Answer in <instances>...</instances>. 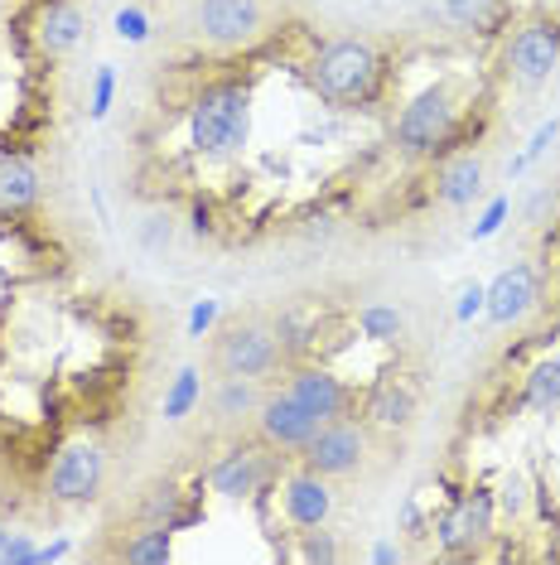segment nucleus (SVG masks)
Segmentation results:
<instances>
[{"mask_svg":"<svg viewBox=\"0 0 560 565\" xmlns=\"http://www.w3.org/2000/svg\"><path fill=\"white\" fill-rule=\"evenodd\" d=\"M257 435L266 445L276 449V455H300L304 445H310V435L324 426L320 416H310L295 396H290L286 387H266V396H261V406H257Z\"/></svg>","mask_w":560,"mask_h":565,"instance_id":"9b49d317","label":"nucleus"},{"mask_svg":"<svg viewBox=\"0 0 560 565\" xmlns=\"http://www.w3.org/2000/svg\"><path fill=\"white\" fill-rule=\"evenodd\" d=\"M261 396H266V382H257V377H218L213 416H218L223 426H247V420H257Z\"/></svg>","mask_w":560,"mask_h":565,"instance_id":"aec40b11","label":"nucleus"},{"mask_svg":"<svg viewBox=\"0 0 560 565\" xmlns=\"http://www.w3.org/2000/svg\"><path fill=\"white\" fill-rule=\"evenodd\" d=\"M358 333L367 343H397L406 333V315L397 310V305L373 300V305H363V310H358Z\"/></svg>","mask_w":560,"mask_h":565,"instance_id":"b1692460","label":"nucleus"},{"mask_svg":"<svg viewBox=\"0 0 560 565\" xmlns=\"http://www.w3.org/2000/svg\"><path fill=\"white\" fill-rule=\"evenodd\" d=\"M184 498L189 493L180 483H170V479L155 483V488H146V498H140V522H164V526H170V518L184 508Z\"/></svg>","mask_w":560,"mask_h":565,"instance_id":"a878e982","label":"nucleus"},{"mask_svg":"<svg viewBox=\"0 0 560 565\" xmlns=\"http://www.w3.org/2000/svg\"><path fill=\"white\" fill-rule=\"evenodd\" d=\"M391 140L411 160H444L469 146V107H460L450 83H435L401 107L397 126H391Z\"/></svg>","mask_w":560,"mask_h":565,"instance_id":"7ed1b4c3","label":"nucleus"},{"mask_svg":"<svg viewBox=\"0 0 560 565\" xmlns=\"http://www.w3.org/2000/svg\"><path fill=\"white\" fill-rule=\"evenodd\" d=\"M111 30H117L121 44H146V40H150V15H146L140 6H126V10H117Z\"/></svg>","mask_w":560,"mask_h":565,"instance_id":"7c9ffc66","label":"nucleus"},{"mask_svg":"<svg viewBox=\"0 0 560 565\" xmlns=\"http://www.w3.org/2000/svg\"><path fill=\"white\" fill-rule=\"evenodd\" d=\"M444 20L460 34H474V40H498L513 20V6L507 0H440Z\"/></svg>","mask_w":560,"mask_h":565,"instance_id":"a211bd4d","label":"nucleus"},{"mask_svg":"<svg viewBox=\"0 0 560 565\" xmlns=\"http://www.w3.org/2000/svg\"><path fill=\"white\" fill-rule=\"evenodd\" d=\"M170 556H174V532L164 522H146L131 542L121 546V561H131V565H164Z\"/></svg>","mask_w":560,"mask_h":565,"instance_id":"5701e85b","label":"nucleus"},{"mask_svg":"<svg viewBox=\"0 0 560 565\" xmlns=\"http://www.w3.org/2000/svg\"><path fill=\"white\" fill-rule=\"evenodd\" d=\"M363 459H367V426L358 416L324 420V426L310 435V445L300 449V465L324 473V479H348V473L363 469Z\"/></svg>","mask_w":560,"mask_h":565,"instance_id":"1a4fd4ad","label":"nucleus"},{"mask_svg":"<svg viewBox=\"0 0 560 565\" xmlns=\"http://www.w3.org/2000/svg\"><path fill=\"white\" fill-rule=\"evenodd\" d=\"M198 402H203V377H198V367H180V372L170 377V387H164V420L194 416Z\"/></svg>","mask_w":560,"mask_h":565,"instance_id":"393cba45","label":"nucleus"},{"mask_svg":"<svg viewBox=\"0 0 560 565\" xmlns=\"http://www.w3.org/2000/svg\"><path fill=\"white\" fill-rule=\"evenodd\" d=\"M517 402H521V411H531V416H556L560 411V358H541V363L527 367Z\"/></svg>","mask_w":560,"mask_h":565,"instance_id":"412c9836","label":"nucleus"},{"mask_svg":"<svg viewBox=\"0 0 560 565\" xmlns=\"http://www.w3.org/2000/svg\"><path fill=\"white\" fill-rule=\"evenodd\" d=\"M34 556H40V546H34L30 536H20V532H10V542L0 546V561L6 565H34Z\"/></svg>","mask_w":560,"mask_h":565,"instance_id":"f704fd0d","label":"nucleus"},{"mask_svg":"<svg viewBox=\"0 0 560 565\" xmlns=\"http://www.w3.org/2000/svg\"><path fill=\"white\" fill-rule=\"evenodd\" d=\"M430 536L444 556H478L498 536V493L488 483L450 493V503L430 518Z\"/></svg>","mask_w":560,"mask_h":565,"instance_id":"20e7f679","label":"nucleus"},{"mask_svg":"<svg viewBox=\"0 0 560 565\" xmlns=\"http://www.w3.org/2000/svg\"><path fill=\"white\" fill-rule=\"evenodd\" d=\"M329 512H334V493H329V479L314 469H295L280 479V518H286L295 532H310V526H324Z\"/></svg>","mask_w":560,"mask_h":565,"instance_id":"4468645a","label":"nucleus"},{"mask_svg":"<svg viewBox=\"0 0 560 565\" xmlns=\"http://www.w3.org/2000/svg\"><path fill=\"white\" fill-rule=\"evenodd\" d=\"M111 102H117V73H111V63H101V68L93 73V102H87V117L107 121Z\"/></svg>","mask_w":560,"mask_h":565,"instance_id":"c756f323","label":"nucleus"},{"mask_svg":"<svg viewBox=\"0 0 560 565\" xmlns=\"http://www.w3.org/2000/svg\"><path fill=\"white\" fill-rule=\"evenodd\" d=\"M286 392L320 420H343V416H358V392L329 372L320 363H290V377H286Z\"/></svg>","mask_w":560,"mask_h":565,"instance_id":"ddd939ff","label":"nucleus"},{"mask_svg":"<svg viewBox=\"0 0 560 565\" xmlns=\"http://www.w3.org/2000/svg\"><path fill=\"white\" fill-rule=\"evenodd\" d=\"M478 315H483V286L478 280H469V286L460 290V305H454V319L469 324V319H478Z\"/></svg>","mask_w":560,"mask_h":565,"instance_id":"c9c22d12","label":"nucleus"},{"mask_svg":"<svg viewBox=\"0 0 560 565\" xmlns=\"http://www.w3.org/2000/svg\"><path fill=\"white\" fill-rule=\"evenodd\" d=\"M560 63V20L531 15L503 40V73L517 87H541Z\"/></svg>","mask_w":560,"mask_h":565,"instance_id":"6e6552de","label":"nucleus"},{"mask_svg":"<svg viewBox=\"0 0 560 565\" xmlns=\"http://www.w3.org/2000/svg\"><path fill=\"white\" fill-rule=\"evenodd\" d=\"M551 542H556V546H551V556H560V512L551 518Z\"/></svg>","mask_w":560,"mask_h":565,"instance_id":"a19ab883","label":"nucleus"},{"mask_svg":"<svg viewBox=\"0 0 560 565\" xmlns=\"http://www.w3.org/2000/svg\"><path fill=\"white\" fill-rule=\"evenodd\" d=\"M483 189V156L478 150H454V156L440 160L435 170V199L444 203V209H469V203L478 199Z\"/></svg>","mask_w":560,"mask_h":565,"instance_id":"f3484780","label":"nucleus"},{"mask_svg":"<svg viewBox=\"0 0 560 565\" xmlns=\"http://www.w3.org/2000/svg\"><path fill=\"white\" fill-rule=\"evenodd\" d=\"M556 213H560V189H537L521 217H527V227H546Z\"/></svg>","mask_w":560,"mask_h":565,"instance_id":"473e14b6","label":"nucleus"},{"mask_svg":"<svg viewBox=\"0 0 560 565\" xmlns=\"http://www.w3.org/2000/svg\"><path fill=\"white\" fill-rule=\"evenodd\" d=\"M537 305H541V271L531 262L503 266V271L483 286V315H488V324H498V329L521 324Z\"/></svg>","mask_w":560,"mask_h":565,"instance_id":"f8f14e48","label":"nucleus"},{"mask_svg":"<svg viewBox=\"0 0 560 565\" xmlns=\"http://www.w3.org/2000/svg\"><path fill=\"white\" fill-rule=\"evenodd\" d=\"M218 315H223V305H218V300H198L194 310H189L184 333H189V339H208L213 324H218Z\"/></svg>","mask_w":560,"mask_h":565,"instance_id":"72a5a7b5","label":"nucleus"},{"mask_svg":"<svg viewBox=\"0 0 560 565\" xmlns=\"http://www.w3.org/2000/svg\"><path fill=\"white\" fill-rule=\"evenodd\" d=\"M420 411V392L406 377H381L363 396V426L373 430H406Z\"/></svg>","mask_w":560,"mask_h":565,"instance_id":"2eb2a0df","label":"nucleus"},{"mask_svg":"<svg viewBox=\"0 0 560 565\" xmlns=\"http://www.w3.org/2000/svg\"><path fill=\"white\" fill-rule=\"evenodd\" d=\"M194 233H198V237H203V233H213V213L203 209V203L194 209Z\"/></svg>","mask_w":560,"mask_h":565,"instance_id":"ea45409f","label":"nucleus"},{"mask_svg":"<svg viewBox=\"0 0 560 565\" xmlns=\"http://www.w3.org/2000/svg\"><path fill=\"white\" fill-rule=\"evenodd\" d=\"M556 136H560V117H551V121H541L537 131H531V140H527V150H521V156H513V174H527L531 164H537L546 150L556 146Z\"/></svg>","mask_w":560,"mask_h":565,"instance_id":"cd10ccee","label":"nucleus"},{"mask_svg":"<svg viewBox=\"0 0 560 565\" xmlns=\"http://www.w3.org/2000/svg\"><path fill=\"white\" fill-rule=\"evenodd\" d=\"M83 34H87V15L73 0H49L40 20H34V44H40L44 58H68L83 44Z\"/></svg>","mask_w":560,"mask_h":565,"instance_id":"dca6fc26","label":"nucleus"},{"mask_svg":"<svg viewBox=\"0 0 560 565\" xmlns=\"http://www.w3.org/2000/svg\"><path fill=\"white\" fill-rule=\"evenodd\" d=\"M251 140V87L241 78H213L189 102V146L203 160H237Z\"/></svg>","mask_w":560,"mask_h":565,"instance_id":"f03ea898","label":"nucleus"},{"mask_svg":"<svg viewBox=\"0 0 560 565\" xmlns=\"http://www.w3.org/2000/svg\"><path fill=\"white\" fill-rule=\"evenodd\" d=\"M107 483V449L97 440L63 445L49 465V498L54 503H93Z\"/></svg>","mask_w":560,"mask_h":565,"instance_id":"9d476101","label":"nucleus"},{"mask_svg":"<svg viewBox=\"0 0 560 565\" xmlns=\"http://www.w3.org/2000/svg\"><path fill=\"white\" fill-rule=\"evenodd\" d=\"M40 203V170L20 156L0 160V217H24Z\"/></svg>","mask_w":560,"mask_h":565,"instance_id":"6ab92c4d","label":"nucleus"},{"mask_svg":"<svg viewBox=\"0 0 560 565\" xmlns=\"http://www.w3.org/2000/svg\"><path fill=\"white\" fill-rule=\"evenodd\" d=\"M401 556H406V551H401L397 542H377V546H373V561H377V565H397Z\"/></svg>","mask_w":560,"mask_h":565,"instance_id":"58836bf2","label":"nucleus"},{"mask_svg":"<svg viewBox=\"0 0 560 565\" xmlns=\"http://www.w3.org/2000/svg\"><path fill=\"white\" fill-rule=\"evenodd\" d=\"M280 479V465H276V449L261 440H237L227 455L213 459L208 469V488L218 498H233V503H251V498H261L266 488Z\"/></svg>","mask_w":560,"mask_h":565,"instance_id":"0eeeda50","label":"nucleus"},{"mask_svg":"<svg viewBox=\"0 0 560 565\" xmlns=\"http://www.w3.org/2000/svg\"><path fill=\"white\" fill-rule=\"evenodd\" d=\"M401 526H406V536H411V542H420V536H430V518L420 512L416 498H406V508H401Z\"/></svg>","mask_w":560,"mask_h":565,"instance_id":"e433bc0d","label":"nucleus"},{"mask_svg":"<svg viewBox=\"0 0 560 565\" xmlns=\"http://www.w3.org/2000/svg\"><path fill=\"white\" fill-rule=\"evenodd\" d=\"M10 542V532H6V526H0V546H6Z\"/></svg>","mask_w":560,"mask_h":565,"instance_id":"79ce46f5","label":"nucleus"},{"mask_svg":"<svg viewBox=\"0 0 560 565\" xmlns=\"http://www.w3.org/2000/svg\"><path fill=\"white\" fill-rule=\"evenodd\" d=\"M507 217H513V199H507V194L488 199V209L478 213V223L469 227V237H474V242H488V237H498L503 227H507Z\"/></svg>","mask_w":560,"mask_h":565,"instance_id":"c85d7f7f","label":"nucleus"},{"mask_svg":"<svg viewBox=\"0 0 560 565\" xmlns=\"http://www.w3.org/2000/svg\"><path fill=\"white\" fill-rule=\"evenodd\" d=\"M73 551V542L68 536H58V542H49V546H40V556H34V565H49V561H63Z\"/></svg>","mask_w":560,"mask_h":565,"instance_id":"4c0bfd02","label":"nucleus"},{"mask_svg":"<svg viewBox=\"0 0 560 565\" xmlns=\"http://www.w3.org/2000/svg\"><path fill=\"white\" fill-rule=\"evenodd\" d=\"M498 493V512L507 522H521L531 512V483H527V473L513 469V473H503V483L493 488Z\"/></svg>","mask_w":560,"mask_h":565,"instance_id":"bb28decb","label":"nucleus"},{"mask_svg":"<svg viewBox=\"0 0 560 565\" xmlns=\"http://www.w3.org/2000/svg\"><path fill=\"white\" fill-rule=\"evenodd\" d=\"M295 536H300V551H295L300 561H338V546L324 526H310V532H295Z\"/></svg>","mask_w":560,"mask_h":565,"instance_id":"2f4dec72","label":"nucleus"},{"mask_svg":"<svg viewBox=\"0 0 560 565\" xmlns=\"http://www.w3.org/2000/svg\"><path fill=\"white\" fill-rule=\"evenodd\" d=\"M286 353L276 343V329L261 324V319H237L227 324L223 333H213V367L223 377H257V382H271Z\"/></svg>","mask_w":560,"mask_h":565,"instance_id":"423d86ee","label":"nucleus"},{"mask_svg":"<svg viewBox=\"0 0 560 565\" xmlns=\"http://www.w3.org/2000/svg\"><path fill=\"white\" fill-rule=\"evenodd\" d=\"M304 78H310L314 97H320L324 107L367 111L381 102V93H387V58H381V49L367 44V40H334L310 58Z\"/></svg>","mask_w":560,"mask_h":565,"instance_id":"f257e3e1","label":"nucleus"},{"mask_svg":"<svg viewBox=\"0 0 560 565\" xmlns=\"http://www.w3.org/2000/svg\"><path fill=\"white\" fill-rule=\"evenodd\" d=\"M198 44L218 54H241L266 40V0H194L189 10Z\"/></svg>","mask_w":560,"mask_h":565,"instance_id":"39448f33","label":"nucleus"},{"mask_svg":"<svg viewBox=\"0 0 560 565\" xmlns=\"http://www.w3.org/2000/svg\"><path fill=\"white\" fill-rule=\"evenodd\" d=\"M271 329H276V343H280V353H286V363H304V353H310L314 339H320V324H314V315H304V310H286Z\"/></svg>","mask_w":560,"mask_h":565,"instance_id":"4be33fe9","label":"nucleus"}]
</instances>
